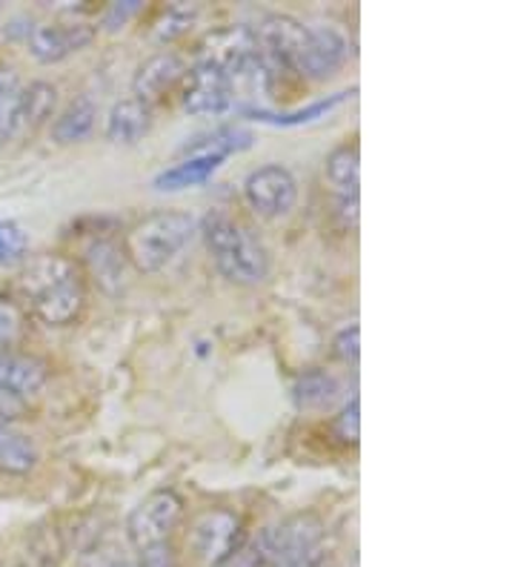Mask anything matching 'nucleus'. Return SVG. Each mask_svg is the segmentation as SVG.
<instances>
[{
    "mask_svg": "<svg viewBox=\"0 0 515 567\" xmlns=\"http://www.w3.org/2000/svg\"><path fill=\"white\" fill-rule=\"evenodd\" d=\"M200 233H204L206 249H209L215 267L227 281L238 284V287H255L267 278L269 252L247 224L215 209L204 218Z\"/></svg>",
    "mask_w": 515,
    "mask_h": 567,
    "instance_id": "f03ea898",
    "label": "nucleus"
},
{
    "mask_svg": "<svg viewBox=\"0 0 515 567\" xmlns=\"http://www.w3.org/2000/svg\"><path fill=\"white\" fill-rule=\"evenodd\" d=\"M58 104V90L47 81H34L29 86H23L21 97V132L23 130H38V126L47 124L52 118Z\"/></svg>",
    "mask_w": 515,
    "mask_h": 567,
    "instance_id": "412c9836",
    "label": "nucleus"
},
{
    "mask_svg": "<svg viewBox=\"0 0 515 567\" xmlns=\"http://www.w3.org/2000/svg\"><path fill=\"white\" fill-rule=\"evenodd\" d=\"M341 384L330 370H307L296 379L292 399L301 410H327L336 404Z\"/></svg>",
    "mask_w": 515,
    "mask_h": 567,
    "instance_id": "f3484780",
    "label": "nucleus"
},
{
    "mask_svg": "<svg viewBox=\"0 0 515 567\" xmlns=\"http://www.w3.org/2000/svg\"><path fill=\"white\" fill-rule=\"evenodd\" d=\"M152 130V106L137 97H124L110 110L106 118V141L117 146H135Z\"/></svg>",
    "mask_w": 515,
    "mask_h": 567,
    "instance_id": "ddd939ff",
    "label": "nucleus"
},
{
    "mask_svg": "<svg viewBox=\"0 0 515 567\" xmlns=\"http://www.w3.org/2000/svg\"><path fill=\"white\" fill-rule=\"evenodd\" d=\"M336 355L347 364H356L358 353H361V330L356 324L352 327H343L341 332L336 336Z\"/></svg>",
    "mask_w": 515,
    "mask_h": 567,
    "instance_id": "c756f323",
    "label": "nucleus"
},
{
    "mask_svg": "<svg viewBox=\"0 0 515 567\" xmlns=\"http://www.w3.org/2000/svg\"><path fill=\"white\" fill-rule=\"evenodd\" d=\"M141 7H144L141 0H121V3H110V9L103 12V27L110 29V32L126 27V23L141 12Z\"/></svg>",
    "mask_w": 515,
    "mask_h": 567,
    "instance_id": "c85d7f7f",
    "label": "nucleus"
},
{
    "mask_svg": "<svg viewBox=\"0 0 515 567\" xmlns=\"http://www.w3.org/2000/svg\"><path fill=\"white\" fill-rule=\"evenodd\" d=\"M249 144H253V135H249L247 130H240V126H220V130H215L213 135H206V138H195L193 144L186 146V155L213 153L229 158L233 153L247 150Z\"/></svg>",
    "mask_w": 515,
    "mask_h": 567,
    "instance_id": "4be33fe9",
    "label": "nucleus"
},
{
    "mask_svg": "<svg viewBox=\"0 0 515 567\" xmlns=\"http://www.w3.org/2000/svg\"><path fill=\"white\" fill-rule=\"evenodd\" d=\"M195 12H198V9H195V7H172V9H166L164 21H161L158 27H155V41L169 43V41H175V38L184 35L186 29L193 27Z\"/></svg>",
    "mask_w": 515,
    "mask_h": 567,
    "instance_id": "a878e982",
    "label": "nucleus"
},
{
    "mask_svg": "<svg viewBox=\"0 0 515 567\" xmlns=\"http://www.w3.org/2000/svg\"><path fill=\"white\" fill-rule=\"evenodd\" d=\"M95 101L90 95H78L52 124V141L55 144H78V141L90 138V132L95 130Z\"/></svg>",
    "mask_w": 515,
    "mask_h": 567,
    "instance_id": "dca6fc26",
    "label": "nucleus"
},
{
    "mask_svg": "<svg viewBox=\"0 0 515 567\" xmlns=\"http://www.w3.org/2000/svg\"><path fill=\"white\" fill-rule=\"evenodd\" d=\"M14 292L32 319L47 327H66L75 324L86 307V276L75 258L47 252L23 264Z\"/></svg>",
    "mask_w": 515,
    "mask_h": 567,
    "instance_id": "f257e3e1",
    "label": "nucleus"
},
{
    "mask_svg": "<svg viewBox=\"0 0 515 567\" xmlns=\"http://www.w3.org/2000/svg\"><path fill=\"white\" fill-rule=\"evenodd\" d=\"M350 58V41L338 27H309L307 47H303L298 78L307 81H327L336 75Z\"/></svg>",
    "mask_w": 515,
    "mask_h": 567,
    "instance_id": "1a4fd4ad",
    "label": "nucleus"
},
{
    "mask_svg": "<svg viewBox=\"0 0 515 567\" xmlns=\"http://www.w3.org/2000/svg\"><path fill=\"white\" fill-rule=\"evenodd\" d=\"M29 249V233L18 221H0V267L21 261Z\"/></svg>",
    "mask_w": 515,
    "mask_h": 567,
    "instance_id": "b1692460",
    "label": "nucleus"
},
{
    "mask_svg": "<svg viewBox=\"0 0 515 567\" xmlns=\"http://www.w3.org/2000/svg\"><path fill=\"white\" fill-rule=\"evenodd\" d=\"M49 381V364L38 355L0 350V388L12 390L14 395L29 399L38 395Z\"/></svg>",
    "mask_w": 515,
    "mask_h": 567,
    "instance_id": "f8f14e48",
    "label": "nucleus"
},
{
    "mask_svg": "<svg viewBox=\"0 0 515 567\" xmlns=\"http://www.w3.org/2000/svg\"><path fill=\"white\" fill-rule=\"evenodd\" d=\"M184 519V498L175 491H155L130 513L126 536L135 550L166 545Z\"/></svg>",
    "mask_w": 515,
    "mask_h": 567,
    "instance_id": "0eeeda50",
    "label": "nucleus"
},
{
    "mask_svg": "<svg viewBox=\"0 0 515 567\" xmlns=\"http://www.w3.org/2000/svg\"><path fill=\"white\" fill-rule=\"evenodd\" d=\"M137 567H178V556L172 550V545H155L137 550Z\"/></svg>",
    "mask_w": 515,
    "mask_h": 567,
    "instance_id": "7c9ffc66",
    "label": "nucleus"
},
{
    "mask_svg": "<svg viewBox=\"0 0 515 567\" xmlns=\"http://www.w3.org/2000/svg\"><path fill=\"white\" fill-rule=\"evenodd\" d=\"M352 95H356V90H352V92H336V95L323 97V101H316V104H309V106H303V110H296V112L247 110L244 115H249V118H255V121H264V124L298 126V124H309V121L323 118L327 112H332L338 104H343V101H347V97H352Z\"/></svg>",
    "mask_w": 515,
    "mask_h": 567,
    "instance_id": "aec40b11",
    "label": "nucleus"
},
{
    "mask_svg": "<svg viewBox=\"0 0 515 567\" xmlns=\"http://www.w3.org/2000/svg\"><path fill=\"white\" fill-rule=\"evenodd\" d=\"M321 542H327V527H323L321 516L296 513V516H287L278 525L258 533L244 556H247L249 567H275L303 554L309 547L321 545Z\"/></svg>",
    "mask_w": 515,
    "mask_h": 567,
    "instance_id": "20e7f679",
    "label": "nucleus"
},
{
    "mask_svg": "<svg viewBox=\"0 0 515 567\" xmlns=\"http://www.w3.org/2000/svg\"><path fill=\"white\" fill-rule=\"evenodd\" d=\"M95 38V27L86 21H58L47 27H34L29 32V52L38 63H61L69 55L90 47Z\"/></svg>",
    "mask_w": 515,
    "mask_h": 567,
    "instance_id": "9d476101",
    "label": "nucleus"
},
{
    "mask_svg": "<svg viewBox=\"0 0 515 567\" xmlns=\"http://www.w3.org/2000/svg\"><path fill=\"white\" fill-rule=\"evenodd\" d=\"M332 436L343 447H356L358 439H361V402L358 399H350L341 413L332 419Z\"/></svg>",
    "mask_w": 515,
    "mask_h": 567,
    "instance_id": "393cba45",
    "label": "nucleus"
},
{
    "mask_svg": "<svg viewBox=\"0 0 515 567\" xmlns=\"http://www.w3.org/2000/svg\"><path fill=\"white\" fill-rule=\"evenodd\" d=\"M186 545L198 567L227 565L244 545V519L227 507H209L193 519Z\"/></svg>",
    "mask_w": 515,
    "mask_h": 567,
    "instance_id": "39448f33",
    "label": "nucleus"
},
{
    "mask_svg": "<svg viewBox=\"0 0 515 567\" xmlns=\"http://www.w3.org/2000/svg\"><path fill=\"white\" fill-rule=\"evenodd\" d=\"M23 316L21 307L9 301V298H0V350H7V344H12L21 332Z\"/></svg>",
    "mask_w": 515,
    "mask_h": 567,
    "instance_id": "bb28decb",
    "label": "nucleus"
},
{
    "mask_svg": "<svg viewBox=\"0 0 515 567\" xmlns=\"http://www.w3.org/2000/svg\"><path fill=\"white\" fill-rule=\"evenodd\" d=\"M198 233V221L193 213L184 209H161V213L146 215L144 221L126 233L124 258L137 272H161L166 264L175 261L181 249L193 241Z\"/></svg>",
    "mask_w": 515,
    "mask_h": 567,
    "instance_id": "7ed1b4c3",
    "label": "nucleus"
},
{
    "mask_svg": "<svg viewBox=\"0 0 515 567\" xmlns=\"http://www.w3.org/2000/svg\"><path fill=\"white\" fill-rule=\"evenodd\" d=\"M86 258H90L92 272L103 287H110V281H121V276H124V252L115 244L95 241L86 249Z\"/></svg>",
    "mask_w": 515,
    "mask_h": 567,
    "instance_id": "5701e85b",
    "label": "nucleus"
},
{
    "mask_svg": "<svg viewBox=\"0 0 515 567\" xmlns=\"http://www.w3.org/2000/svg\"><path fill=\"white\" fill-rule=\"evenodd\" d=\"M38 464V447L32 439L14 424L0 422V473L3 476H27Z\"/></svg>",
    "mask_w": 515,
    "mask_h": 567,
    "instance_id": "2eb2a0df",
    "label": "nucleus"
},
{
    "mask_svg": "<svg viewBox=\"0 0 515 567\" xmlns=\"http://www.w3.org/2000/svg\"><path fill=\"white\" fill-rule=\"evenodd\" d=\"M23 415H27V399L14 395L12 390L0 388V422L14 424L18 419H23Z\"/></svg>",
    "mask_w": 515,
    "mask_h": 567,
    "instance_id": "2f4dec72",
    "label": "nucleus"
},
{
    "mask_svg": "<svg viewBox=\"0 0 515 567\" xmlns=\"http://www.w3.org/2000/svg\"><path fill=\"white\" fill-rule=\"evenodd\" d=\"M23 83L12 66H0V144L21 132Z\"/></svg>",
    "mask_w": 515,
    "mask_h": 567,
    "instance_id": "6ab92c4d",
    "label": "nucleus"
},
{
    "mask_svg": "<svg viewBox=\"0 0 515 567\" xmlns=\"http://www.w3.org/2000/svg\"><path fill=\"white\" fill-rule=\"evenodd\" d=\"M235 86L227 70H220L215 61L200 58L193 70H186L181 81V106L198 118H218L233 110Z\"/></svg>",
    "mask_w": 515,
    "mask_h": 567,
    "instance_id": "423d86ee",
    "label": "nucleus"
},
{
    "mask_svg": "<svg viewBox=\"0 0 515 567\" xmlns=\"http://www.w3.org/2000/svg\"><path fill=\"white\" fill-rule=\"evenodd\" d=\"M186 75L184 58L175 55V52H158L152 55L150 61L141 63L135 81H132V92L137 101H144L146 106L164 101L166 92H172L175 86H181Z\"/></svg>",
    "mask_w": 515,
    "mask_h": 567,
    "instance_id": "9b49d317",
    "label": "nucleus"
},
{
    "mask_svg": "<svg viewBox=\"0 0 515 567\" xmlns=\"http://www.w3.org/2000/svg\"><path fill=\"white\" fill-rule=\"evenodd\" d=\"M224 161H227L224 155L213 153L189 155V158L178 161L175 166L164 169L158 178L152 181V187L158 189V193H181V189L200 187V184H206V181L218 173L220 166H224Z\"/></svg>",
    "mask_w": 515,
    "mask_h": 567,
    "instance_id": "4468645a",
    "label": "nucleus"
},
{
    "mask_svg": "<svg viewBox=\"0 0 515 567\" xmlns=\"http://www.w3.org/2000/svg\"><path fill=\"white\" fill-rule=\"evenodd\" d=\"M244 198L261 218H284L298 204V181L281 164L258 166L244 181Z\"/></svg>",
    "mask_w": 515,
    "mask_h": 567,
    "instance_id": "6e6552de",
    "label": "nucleus"
},
{
    "mask_svg": "<svg viewBox=\"0 0 515 567\" xmlns=\"http://www.w3.org/2000/svg\"><path fill=\"white\" fill-rule=\"evenodd\" d=\"M275 567H336V556H332V547L330 539L321 542V545L309 547L303 554L292 556V559L281 561V565Z\"/></svg>",
    "mask_w": 515,
    "mask_h": 567,
    "instance_id": "cd10ccee",
    "label": "nucleus"
},
{
    "mask_svg": "<svg viewBox=\"0 0 515 567\" xmlns=\"http://www.w3.org/2000/svg\"><path fill=\"white\" fill-rule=\"evenodd\" d=\"M327 178L336 187L338 198H358L361 184V155L356 144H341L327 155Z\"/></svg>",
    "mask_w": 515,
    "mask_h": 567,
    "instance_id": "a211bd4d",
    "label": "nucleus"
}]
</instances>
